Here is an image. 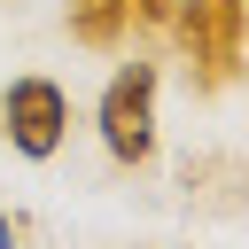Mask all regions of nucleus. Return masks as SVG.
<instances>
[{"label": "nucleus", "instance_id": "2", "mask_svg": "<svg viewBox=\"0 0 249 249\" xmlns=\"http://www.w3.org/2000/svg\"><path fill=\"white\" fill-rule=\"evenodd\" d=\"M0 140H8L23 163L62 156V140H70V86L47 78V70L8 78V86H0Z\"/></svg>", "mask_w": 249, "mask_h": 249}, {"label": "nucleus", "instance_id": "3", "mask_svg": "<svg viewBox=\"0 0 249 249\" xmlns=\"http://www.w3.org/2000/svg\"><path fill=\"white\" fill-rule=\"evenodd\" d=\"M0 249H16V218H8V202H0Z\"/></svg>", "mask_w": 249, "mask_h": 249}, {"label": "nucleus", "instance_id": "1", "mask_svg": "<svg viewBox=\"0 0 249 249\" xmlns=\"http://www.w3.org/2000/svg\"><path fill=\"white\" fill-rule=\"evenodd\" d=\"M156 93H163V70H156V62L132 54V62L109 70V86H101V101H93V132H101L109 163H124V171L156 163V140H163V124H156Z\"/></svg>", "mask_w": 249, "mask_h": 249}]
</instances>
